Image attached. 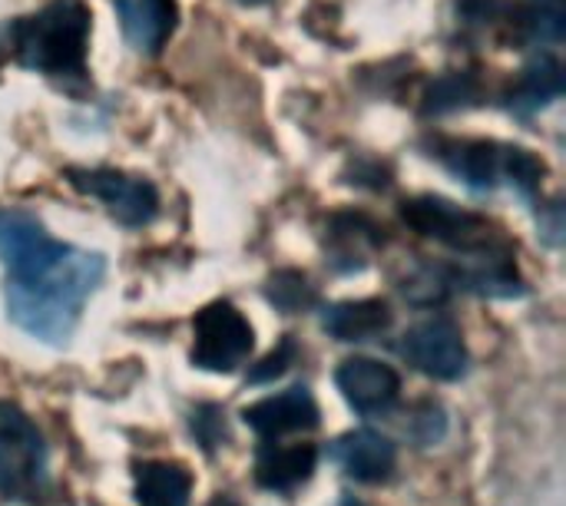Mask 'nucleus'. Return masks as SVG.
Returning a JSON list of instances; mask_svg holds the SVG:
<instances>
[{
    "label": "nucleus",
    "mask_w": 566,
    "mask_h": 506,
    "mask_svg": "<svg viewBox=\"0 0 566 506\" xmlns=\"http://www.w3.org/2000/svg\"><path fill=\"white\" fill-rule=\"evenodd\" d=\"M0 262L7 268V315L43 345H66L86 298L106 275V259L56 242L30 212H0Z\"/></svg>",
    "instance_id": "obj_1"
},
{
    "label": "nucleus",
    "mask_w": 566,
    "mask_h": 506,
    "mask_svg": "<svg viewBox=\"0 0 566 506\" xmlns=\"http://www.w3.org/2000/svg\"><path fill=\"white\" fill-rule=\"evenodd\" d=\"M93 13L83 0H50L30 17L7 20L10 56L66 89L86 83Z\"/></svg>",
    "instance_id": "obj_2"
},
{
    "label": "nucleus",
    "mask_w": 566,
    "mask_h": 506,
    "mask_svg": "<svg viewBox=\"0 0 566 506\" xmlns=\"http://www.w3.org/2000/svg\"><path fill=\"white\" fill-rule=\"evenodd\" d=\"M46 484V444L36 424L17 404L0 401V497L33 504Z\"/></svg>",
    "instance_id": "obj_3"
},
{
    "label": "nucleus",
    "mask_w": 566,
    "mask_h": 506,
    "mask_svg": "<svg viewBox=\"0 0 566 506\" xmlns=\"http://www.w3.org/2000/svg\"><path fill=\"white\" fill-rule=\"evenodd\" d=\"M252 325L229 302H212L192 321V365L212 375L235 371L252 355Z\"/></svg>",
    "instance_id": "obj_4"
},
{
    "label": "nucleus",
    "mask_w": 566,
    "mask_h": 506,
    "mask_svg": "<svg viewBox=\"0 0 566 506\" xmlns=\"http://www.w3.org/2000/svg\"><path fill=\"white\" fill-rule=\"evenodd\" d=\"M401 219L405 225H411L418 235L434 239L441 245H451L464 255L481 252L488 245H497L491 222L478 212H468L461 205H454L451 199L441 196H415L401 202Z\"/></svg>",
    "instance_id": "obj_5"
},
{
    "label": "nucleus",
    "mask_w": 566,
    "mask_h": 506,
    "mask_svg": "<svg viewBox=\"0 0 566 506\" xmlns=\"http://www.w3.org/2000/svg\"><path fill=\"white\" fill-rule=\"evenodd\" d=\"M76 192L93 196L103 209L129 229H143L159 215V192L149 179L119 169H66Z\"/></svg>",
    "instance_id": "obj_6"
},
{
    "label": "nucleus",
    "mask_w": 566,
    "mask_h": 506,
    "mask_svg": "<svg viewBox=\"0 0 566 506\" xmlns=\"http://www.w3.org/2000/svg\"><path fill=\"white\" fill-rule=\"evenodd\" d=\"M401 355L434 381H458L468 371L464 338L448 318H428L415 325L401 341Z\"/></svg>",
    "instance_id": "obj_7"
},
{
    "label": "nucleus",
    "mask_w": 566,
    "mask_h": 506,
    "mask_svg": "<svg viewBox=\"0 0 566 506\" xmlns=\"http://www.w3.org/2000/svg\"><path fill=\"white\" fill-rule=\"evenodd\" d=\"M335 384H338L342 398L348 401V408H355L358 414H368V418L391 411L401 394L398 371L375 358H348L335 371Z\"/></svg>",
    "instance_id": "obj_8"
},
{
    "label": "nucleus",
    "mask_w": 566,
    "mask_h": 506,
    "mask_svg": "<svg viewBox=\"0 0 566 506\" xmlns=\"http://www.w3.org/2000/svg\"><path fill=\"white\" fill-rule=\"evenodd\" d=\"M434 156L471 192H491L501 182L504 146L491 139H438Z\"/></svg>",
    "instance_id": "obj_9"
},
{
    "label": "nucleus",
    "mask_w": 566,
    "mask_h": 506,
    "mask_svg": "<svg viewBox=\"0 0 566 506\" xmlns=\"http://www.w3.org/2000/svg\"><path fill=\"white\" fill-rule=\"evenodd\" d=\"M242 421L265 441L285 438L295 431H312L318 424V404L308 388H289L282 394L262 398L252 408L242 411Z\"/></svg>",
    "instance_id": "obj_10"
},
{
    "label": "nucleus",
    "mask_w": 566,
    "mask_h": 506,
    "mask_svg": "<svg viewBox=\"0 0 566 506\" xmlns=\"http://www.w3.org/2000/svg\"><path fill=\"white\" fill-rule=\"evenodd\" d=\"M113 3L126 43L143 56L163 53L179 20L176 0H113Z\"/></svg>",
    "instance_id": "obj_11"
},
{
    "label": "nucleus",
    "mask_w": 566,
    "mask_h": 506,
    "mask_svg": "<svg viewBox=\"0 0 566 506\" xmlns=\"http://www.w3.org/2000/svg\"><path fill=\"white\" fill-rule=\"evenodd\" d=\"M328 457L358 484H381L391 471H395V461H398V451L395 444L378 434V431H352L345 438H338L328 451Z\"/></svg>",
    "instance_id": "obj_12"
},
{
    "label": "nucleus",
    "mask_w": 566,
    "mask_h": 506,
    "mask_svg": "<svg viewBox=\"0 0 566 506\" xmlns=\"http://www.w3.org/2000/svg\"><path fill=\"white\" fill-rule=\"evenodd\" d=\"M564 96V66L554 53H537L507 93V109L514 116H534Z\"/></svg>",
    "instance_id": "obj_13"
},
{
    "label": "nucleus",
    "mask_w": 566,
    "mask_h": 506,
    "mask_svg": "<svg viewBox=\"0 0 566 506\" xmlns=\"http://www.w3.org/2000/svg\"><path fill=\"white\" fill-rule=\"evenodd\" d=\"M378 245H385V232L361 212H342L328 222V259L338 272L365 268Z\"/></svg>",
    "instance_id": "obj_14"
},
{
    "label": "nucleus",
    "mask_w": 566,
    "mask_h": 506,
    "mask_svg": "<svg viewBox=\"0 0 566 506\" xmlns=\"http://www.w3.org/2000/svg\"><path fill=\"white\" fill-rule=\"evenodd\" d=\"M318 464V451L312 444H265L255 457V481L265 491L292 494L295 487L308 484Z\"/></svg>",
    "instance_id": "obj_15"
},
{
    "label": "nucleus",
    "mask_w": 566,
    "mask_h": 506,
    "mask_svg": "<svg viewBox=\"0 0 566 506\" xmlns=\"http://www.w3.org/2000/svg\"><path fill=\"white\" fill-rule=\"evenodd\" d=\"M458 282H461V288L488 295V298L524 295V282L514 268V259L501 245H488L481 252H471L464 268L458 272Z\"/></svg>",
    "instance_id": "obj_16"
},
{
    "label": "nucleus",
    "mask_w": 566,
    "mask_h": 506,
    "mask_svg": "<svg viewBox=\"0 0 566 506\" xmlns=\"http://www.w3.org/2000/svg\"><path fill=\"white\" fill-rule=\"evenodd\" d=\"M322 328L338 341H371L391 328V308L378 298L338 302L322 312Z\"/></svg>",
    "instance_id": "obj_17"
},
{
    "label": "nucleus",
    "mask_w": 566,
    "mask_h": 506,
    "mask_svg": "<svg viewBox=\"0 0 566 506\" xmlns=\"http://www.w3.org/2000/svg\"><path fill=\"white\" fill-rule=\"evenodd\" d=\"M564 0H517V20H514L511 46L551 53L564 40Z\"/></svg>",
    "instance_id": "obj_18"
},
{
    "label": "nucleus",
    "mask_w": 566,
    "mask_h": 506,
    "mask_svg": "<svg viewBox=\"0 0 566 506\" xmlns=\"http://www.w3.org/2000/svg\"><path fill=\"white\" fill-rule=\"evenodd\" d=\"M192 477L179 464H139L136 500L139 506H189Z\"/></svg>",
    "instance_id": "obj_19"
},
{
    "label": "nucleus",
    "mask_w": 566,
    "mask_h": 506,
    "mask_svg": "<svg viewBox=\"0 0 566 506\" xmlns=\"http://www.w3.org/2000/svg\"><path fill=\"white\" fill-rule=\"evenodd\" d=\"M481 99V80L474 73H461L451 70L444 76H438L428 93H424V113L428 116H444V113H458L468 109Z\"/></svg>",
    "instance_id": "obj_20"
},
{
    "label": "nucleus",
    "mask_w": 566,
    "mask_h": 506,
    "mask_svg": "<svg viewBox=\"0 0 566 506\" xmlns=\"http://www.w3.org/2000/svg\"><path fill=\"white\" fill-rule=\"evenodd\" d=\"M544 159L534 156L531 149L524 146H504V166H501V182H507L517 196L524 199H534L541 182H544Z\"/></svg>",
    "instance_id": "obj_21"
},
{
    "label": "nucleus",
    "mask_w": 566,
    "mask_h": 506,
    "mask_svg": "<svg viewBox=\"0 0 566 506\" xmlns=\"http://www.w3.org/2000/svg\"><path fill=\"white\" fill-rule=\"evenodd\" d=\"M265 295H269V302H272L279 312H289V315L312 308L315 298H318L315 288H312V282H308L302 272H295V268L275 272V275L269 278V285H265Z\"/></svg>",
    "instance_id": "obj_22"
},
{
    "label": "nucleus",
    "mask_w": 566,
    "mask_h": 506,
    "mask_svg": "<svg viewBox=\"0 0 566 506\" xmlns=\"http://www.w3.org/2000/svg\"><path fill=\"white\" fill-rule=\"evenodd\" d=\"M295 361H298V345H295L292 335H285V338L275 345V351H269V355L249 371V384H269V381L282 378Z\"/></svg>",
    "instance_id": "obj_23"
},
{
    "label": "nucleus",
    "mask_w": 566,
    "mask_h": 506,
    "mask_svg": "<svg viewBox=\"0 0 566 506\" xmlns=\"http://www.w3.org/2000/svg\"><path fill=\"white\" fill-rule=\"evenodd\" d=\"M444 431H448V418H444V411H441L438 404H421V408L415 411L411 424H408V434H411L421 447L438 444V441L444 438Z\"/></svg>",
    "instance_id": "obj_24"
},
{
    "label": "nucleus",
    "mask_w": 566,
    "mask_h": 506,
    "mask_svg": "<svg viewBox=\"0 0 566 506\" xmlns=\"http://www.w3.org/2000/svg\"><path fill=\"white\" fill-rule=\"evenodd\" d=\"M448 285L451 282L438 268H421L411 282L401 285V292H405V298H411L418 305H434V302H441L448 295Z\"/></svg>",
    "instance_id": "obj_25"
},
{
    "label": "nucleus",
    "mask_w": 566,
    "mask_h": 506,
    "mask_svg": "<svg viewBox=\"0 0 566 506\" xmlns=\"http://www.w3.org/2000/svg\"><path fill=\"white\" fill-rule=\"evenodd\" d=\"M192 434L199 438V444H202L206 451H212L216 444H222V441H226V421H222V411H219V408H212V404L199 408V411L192 414Z\"/></svg>",
    "instance_id": "obj_26"
},
{
    "label": "nucleus",
    "mask_w": 566,
    "mask_h": 506,
    "mask_svg": "<svg viewBox=\"0 0 566 506\" xmlns=\"http://www.w3.org/2000/svg\"><path fill=\"white\" fill-rule=\"evenodd\" d=\"M541 239L557 249L564 242V205L560 202H551L544 212H541Z\"/></svg>",
    "instance_id": "obj_27"
},
{
    "label": "nucleus",
    "mask_w": 566,
    "mask_h": 506,
    "mask_svg": "<svg viewBox=\"0 0 566 506\" xmlns=\"http://www.w3.org/2000/svg\"><path fill=\"white\" fill-rule=\"evenodd\" d=\"M338 506H365V504H358L355 497H342V500H338Z\"/></svg>",
    "instance_id": "obj_28"
},
{
    "label": "nucleus",
    "mask_w": 566,
    "mask_h": 506,
    "mask_svg": "<svg viewBox=\"0 0 566 506\" xmlns=\"http://www.w3.org/2000/svg\"><path fill=\"white\" fill-rule=\"evenodd\" d=\"M239 3H245V7H259V3H269V0H239Z\"/></svg>",
    "instance_id": "obj_29"
}]
</instances>
